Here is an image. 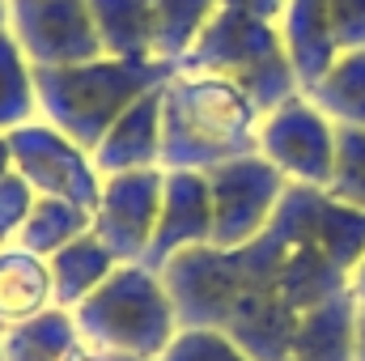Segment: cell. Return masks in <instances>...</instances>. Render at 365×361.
I'll return each mask as SVG.
<instances>
[{"label":"cell","instance_id":"6da1fadb","mask_svg":"<svg viewBox=\"0 0 365 361\" xmlns=\"http://www.w3.org/2000/svg\"><path fill=\"white\" fill-rule=\"evenodd\" d=\"M162 280L179 327L225 332L255 361H280L310 310L349 293V272L319 247L289 243L276 230H264L247 247L208 243L182 251L162 268Z\"/></svg>","mask_w":365,"mask_h":361},{"label":"cell","instance_id":"7a4b0ae2","mask_svg":"<svg viewBox=\"0 0 365 361\" xmlns=\"http://www.w3.org/2000/svg\"><path fill=\"white\" fill-rule=\"evenodd\" d=\"M259 106L221 77L175 73L162 86V171L208 175L259 149Z\"/></svg>","mask_w":365,"mask_h":361},{"label":"cell","instance_id":"3957f363","mask_svg":"<svg viewBox=\"0 0 365 361\" xmlns=\"http://www.w3.org/2000/svg\"><path fill=\"white\" fill-rule=\"evenodd\" d=\"M179 73L175 60L162 56H98L86 64H64V68H34V90H38V119L60 128L68 141L81 149H98V141L110 132V123L140 102L145 93L162 90Z\"/></svg>","mask_w":365,"mask_h":361},{"label":"cell","instance_id":"277c9868","mask_svg":"<svg viewBox=\"0 0 365 361\" xmlns=\"http://www.w3.org/2000/svg\"><path fill=\"white\" fill-rule=\"evenodd\" d=\"M73 323L90 349L158 361L179 336V315L162 272L145 264H119L73 310Z\"/></svg>","mask_w":365,"mask_h":361},{"label":"cell","instance_id":"5b68a950","mask_svg":"<svg viewBox=\"0 0 365 361\" xmlns=\"http://www.w3.org/2000/svg\"><path fill=\"white\" fill-rule=\"evenodd\" d=\"M179 73H204V77H221L238 86L259 106V115H268L272 106L302 93L276 21L251 17L230 4H221L217 17L204 26L195 47L179 60Z\"/></svg>","mask_w":365,"mask_h":361},{"label":"cell","instance_id":"8992f818","mask_svg":"<svg viewBox=\"0 0 365 361\" xmlns=\"http://www.w3.org/2000/svg\"><path fill=\"white\" fill-rule=\"evenodd\" d=\"M9 145H13V171L30 183L34 195L68 200L90 213L98 208L102 175L93 166V153L81 149L77 141H68L60 128H51L47 119H34V123L9 132Z\"/></svg>","mask_w":365,"mask_h":361},{"label":"cell","instance_id":"52a82bcc","mask_svg":"<svg viewBox=\"0 0 365 361\" xmlns=\"http://www.w3.org/2000/svg\"><path fill=\"white\" fill-rule=\"evenodd\" d=\"M264 162H272L289 183L327 187L336 171V123L306 98L293 93L289 102L272 106L259 119V149Z\"/></svg>","mask_w":365,"mask_h":361},{"label":"cell","instance_id":"ba28073f","mask_svg":"<svg viewBox=\"0 0 365 361\" xmlns=\"http://www.w3.org/2000/svg\"><path fill=\"white\" fill-rule=\"evenodd\" d=\"M204 179H208V200H212V247L255 243L268 230L276 204L289 187V179L259 153L225 162L208 171Z\"/></svg>","mask_w":365,"mask_h":361},{"label":"cell","instance_id":"9c48e42d","mask_svg":"<svg viewBox=\"0 0 365 361\" xmlns=\"http://www.w3.org/2000/svg\"><path fill=\"white\" fill-rule=\"evenodd\" d=\"M268 230H276L289 243H306L319 247L340 272L357 268L365 255V213L340 204L327 187H306V183H289L280 204H276Z\"/></svg>","mask_w":365,"mask_h":361},{"label":"cell","instance_id":"30bf717a","mask_svg":"<svg viewBox=\"0 0 365 361\" xmlns=\"http://www.w3.org/2000/svg\"><path fill=\"white\" fill-rule=\"evenodd\" d=\"M9 34L34 68H64L102 56L90 0H9Z\"/></svg>","mask_w":365,"mask_h":361},{"label":"cell","instance_id":"8fae6325","mask_svg":"<svg viewBox=\"0 0 365 361\" xmlns=\"http://www.w3.org/2000/svg\"><path fill=\"white\" fill-rule=\"evenodd\" d=\"M162 183H166V171H132V175L102 179L90 234L119 264H145V251L153 243L158 213H162Z\"/></svg>","mask_w":365,"mask_h":361},{"label":"cell","instance_id":"7c38bea8","mask_svg":"<svg viewBox=\"0 0 365 361\" xmlns=\"http://www.w3.org/2000/svg\"><path fill=\"white\" fill-rule=\"evenodd\" d=\"M212 243V200H208V179L195 171H166L162 183V213L153 243L145 251V268L162 272L175 255L208 247Z\"/></svg>","mask_w":365,"mask_h":361},{"label":"cell","instance_id":"4fadbf2b","mask_svg":"<svg viewBox=\"0 0 365 361\" xmlns=\"http://www.w3.org/2000/svg\"><path fill=\"white\" fill-rule=\"evenodd\" d=\"M98 175H132V171H162V90L132 102L110 132L93 149Z\"/></svg>","mask_w":365,"mask_h":361},{"label":"cell","instance_id":"5bb4252c","mask_svg":"<svg viewBox=\"0 0 365 361\" xmlns=\"http://www.w3.org/2000/svg\"><path fill=\"white\" fill-rule=\"evenodd\" d=\"M280 43H284V56L297 73V86L302 93L310 90L340 56L336 47V34H331V13H327V0H289L280 21Z\"/></svg>","mask_w":365,"mask_h":361},{"label":"cell","instance_id":"9a60e30c","mask_svg":"<svg viewBox=\"0 0 365 361\" xmlns=\"http://www.w3.org/2000/svg\"><path fill=\"white\" fill-rule=\"evenodd\" d=\"M56 306L51 268L43 255H30L17 243L0 247V327H17Z\"/></svg>","mask_w":365,"mask_h":361},{"label":"cell","instance_id":"2e32d148","mask_svg":"<svg viewBox=\"0 0 365 361\" xmlns=\"http://www.w3.org/2000/svg\"><path fill=\"white\" fill-rule=\"evenodd\" d=\"M353 336H357V302L353 293H340L297 323V336L280 361H353Z\"/></svg>","mask_w":365,"mask_h":361},{"label":"cell","instance_id":"e0dca14e","mask_svg":"<svg viewBox=\"0 0 365 361\" xmlns=\"http://www.w3.org/2000/svg\"><path fill=\"white\" fill-rule=\"evenodd\" d=\"M86 349L73 310H43L17 327H4L0 336V361H73Z\"/></svg>","mask_w":365,"mask_h":361},{"label":"cell","instance_id":"ac0fdd59","mask_svg":"<svg viewBox=\"0 0 365 361\" xmlns=\"http://www.w3.org/2000/svg\"><path fill=\"white\" fill-rule=\"evenodd\" d=\"M47 268H51V293H56V306H60V310H77L93 289L119 268V260H115L93 234H86V238L68 243L64 251H56V255L47 260Z\"/></svg>","mask_w":365,"mask_h":361},{"label":"cell","instance_id":"d6986e66","mask_svg":"<svg viewBox=\"0 0 365 361\" xmlns=\"http://www.w3.org/2000/svg\"><path fill=\"white\" fill-rule=\"evenodd\" d=\"M102 56H153V0H90Z\"/></svg>","mask_w":365,"mask_h":361},{"label":"cell","instance_id":"ffe728a7","mask_svg":"<svg viewBox=\"0 0 365 361\" xmlns=\"http://www.w3.org/2000/svg\"><path fill=\"white\" fill-rule=\"evenodd\" d=\"M306 98L336 128H365V51H340L336 64L306 90Z\"/></svg>","mask_w":365,"mask_h":361},{"label":"cell","instance_id":"44dd1931","mask_svg":"<svg viewBox=\"0 0 365 361\" xmlns=\"http://www.w3.org/2000/svg\"><path fill=\"white\" fill-rule=\"evenodd\" d=\"M93 230V213L90 208H81V204H68V200H34V208H30V217H26V225L17 230V247H26L30 255H43V260H51L56 251H64L68 243H77V238H86Z\"/></svg>","mask_w":365,"mask_h":361},{"label":"cell","instance_id":"7402d4cb","mask_svg":"<svg viewBox=\"0 0 365 361\" xmlns=\"http://www.w3.org/2000/svg\"><path fill=\"white\" fill-rule=\"evenodd\" d=\"M38 119V90H34V64L9 34L0 30V136L26 128Z\"/></svg>","mask_w":365,"mask_h":361},{"label":"cell","instance_id":"603a6c76","mask_svg":"<svg viewBox=\"0 0 365 361\" xmlns=\"http://www.w3.org/2000/svg\"><path fill=\"white\" fill-rule=\"evenodd\" d=\"M217 9L221 0H153V56L179 64L217 17Z\"/></svg>","mask_w":365,"mask_h":361},{"label":"cell","instance_id":"cb8c5ba5","mask_svg":"<svg viewBox=\"0 0 365 361\" xmlns=\"http://www.w3.org/2000/svg\"><path fill=\"white\" fill-rule=\"evenodd\" d=\"M327 191L365 213V128H336V171Z\"/></svg>","mask_w":365,"mask_h":361},{"label":"cell","instance_id":"d4e9b609","mask_svg":"<svg viewBox=\"0 0 365 361\" xmlns=\"http://www.w3.org/2000/svg\"><path fill=\"white\" fill-rule=\"evenodd\" d=\"M158 361H255L242 345H234L225 332L212 327H179V336L170 340V349Z\"/></svg>","mask_w":365,"mask_h":361},{"label":"cell","instance_id":"484cf974","mask_svg":"<svg viewBox=\"0 0 365 361\" xmlns=\"http://www.w3.org/2000/svg\"><path fill=\"white\" fill-rule=\"evenodd\" d=\"M34 200H38V195L30 191V183L21 179L17 171L0 179V243H13V238H17V230L26 225Z\"/></svg>","mask_w":365,"mask_h":361},{"label":"cell","instance_id":"4316f807","mask_svg":"<svg viewBox=\"0 0 365 361\" xmlns=\"http://www.w3.org/2000/svg\"><path fill=\"white\" fill-rule=\"evenodd\" d=\"M340 51H365V0H327Z\"/></svg>","mask_w":365,"mask_h":361},{"label":"cell","instance_id":"83f0119b","mask_svg":"<svg viewBox=\"0 0 365 361\" xmlns=\"http://www.w3.org/2000/svg\"><path fill=\"white\" fill-rule=\"evenodd\" d=\"M221 4L242 9V13L264 17V21H280V13H284V4H289V0H221Z\"/></svg>","mask_w":365,"mask_h":361},{"label":"cell","instance_id":"f1b7e54d","mask_svg":"<svg viewBox=\"0 0 365 361\" xmlns=\"http://www.w3.org/2000/svg\"><path fill=\"white\" fill-rule=\"evenodd\" d=\"M349 293H353L357 306H365V255L357 260V268H353V276H349Z\"/></svg>","mask_w":365,"mask_h":361},{"label":"cell","instance_id":"f546056e","mask_svg":"<svg viewBox=\"0 0 365 361\" xmlns=\"http://www.w3.org/2000/svg\"><path fill=\"white\" fill-rule=\"evenodd\" d=\"M73 361H140V357H123V353H106V349H90V345H86Z\"/></svg>","mask_w":365,"mask_h":361},{"label":"cell","instance_id":"4dcf8cb0","mask_svg":"<svg viewBox=\"0 0 365 361\" xmlns=\"http://www.w3.org/2000/svg\"><path fill=\"white\" fill-rule=\"evenodd\" d=\"M353 361H365V306H357V336H353Z\"/></svg>","mask_w":365,"mask_h":361},{"label":"cell","instance_id":"1f68e13d","mask_svg":"<svg viewBox=\"0 0 365 361\" xmlns=\"http://www.w3.org/2000/svg\"><path fill=\"white\" fill-rule=\"evenodd\" d=\"M4 175H13V145H9V136H0V179Z\"/></svg>","mask_w":365,"mask_h":361},{"label":"cell","instance_id":"d6a6232c","mask_svg":"<svg viewBox=\"0 0 365 361\" xmlns=\"http://www.w3.org/2000/svg\"><path fill=\"white\" fill-rule=\"evenodd\" d=\"M9 26V0H0V30Z\"/></svg>","mask_w":365,"mask_h":361},{"label":"cell","instance_id":"836d02e7","mask_svg":"<svg viewBox=\"0 0 365 361\" xmlns=\"http://www.w3.org/2000/svg\"><path fill=\"white\" fill-rule=\"evenodd\" d=\"M0 336H4V327H0Z\"/></svg>","mask_w":365,"mask_h":361},{"label":"cell","instance_id":"e575fe53","mask_svg":"<svg viewBox=\"0 0 365 361\" xmlns=\"http://www.w3.org/2000/svg\"><path fill=\"white\" fill-rule=\"evenodd\" d=\"M0 247H4V243H0Z\"/></svg>","mask_w":365,"mask_h":361}]
</instances>
